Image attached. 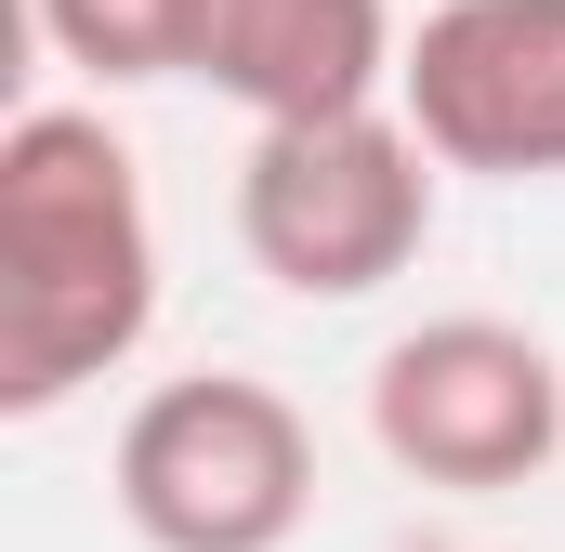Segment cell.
<instances>
[{"label": "cell", "mask_w": 565, "mask_h": 552, "mask_svg": "<svg viewBox=\"0 0 565 552\" xmlns=\"http://www.w3.org/2000/svg\"><path fill=\"white\" fill-rule=\"evenodd\" d=\"M395 106L447 171L553 184L565 171V0H434L408 26Z\"/></svg>", "instance_id": "obj_5"}, {"label": "cell", "mask_w": 565, "mask_h": 552, "mask_svg": "<svg viewBox=\"0 0 565 552\" xmlns=\"http://www.w3.org/2000/svg\"><path fill=\"white\" fill-rule=\"evenodd\" d=\"M26 13H40V40H53L79 79H106V93L184 79V53H198V0H26Z\"/></svg>", "instance_id": "obj_7"}, {"label": "cell", "mask_w": 565, "mask_h": 552, "mask_svg": "<svg viewBox=\"0 0 565 552\" xmlns=\"http://www.w3.org/2000/svg\"><path fill=\"white\" fill-rule=\"evenodd\" d=\"M395 66H408L395 0H198V53H184V79H211L250 132L395 106Z\"/></svg>", "instance_id": "obj_6"}, {"label": "cell", "mask_w": 565, "mask_h": 552, "mask_svg": "<svg viewBox=\"0 0 565 552\" xmlns=\"http://www.w3.org/2000/svg\"><path fill=\"white\" fill-rule=\"evenodd\" d=\"M434 158L408 106H342V119H264L237 158V237L289 302H369L382 276L422 264L434 237Z\"/></svg>", "instance_id": "obj_2"}, {"label": "cell", "mask_w": 565, "mask_h": 552, "mask_svg": "<svg viewBox=\"0 0 565 552\" xmlns=\"http://www.w3.org/2000/svg\"><path fill=\"white\" fill-rule=\"evenodd\" d=\"M369 434L422 487H540L565 447V369L513 316H422L369 369Z\"/></svg>", "instance_id": "obj_4"}, {"label": "cell", "mask_w": 565, "mask_h": 552, "mask_svg": "<svg viewBox=\"0 0 565 552\" xmlns=\"http://www.w3.org/2000/svg\"><path fill=\"white\" fill-rule=\"evenodd\" d=\"M119 513L145 552H289L316 513V421L250 369L158 382L119 421Z\"/></svg>", "instance_id": "obj_3"}, {"label": "cell", "mask_w": 565, "mask_h": 552, "mask_svg": "<svg viewBox=\"0 0 565 552\" xmlns=\"http://www.w3.org/2000/svg\"><path fill=\"white\" fill-rule=\"evenodd\" d=\"M158 329V211L106 106H26L0 132V408L40 421Z\"/></svg>", "instance_id": "obj_1"}]
</instances>
